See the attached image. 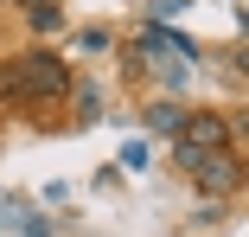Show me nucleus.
I'll list each match as a JSON object with an SVG mask.
<instances>
[{
    "mask_svg": "<svg viewBox=\"0 0 249 237\" xmlns=\"http://www.w3.org/2000/svg\"><path fill=\"white\" fill-rule=\"evenodd\" d=\"M115 45H122V32H109V26H89V32H77V52H83V58H109Z\"/></svg>",
    "mask_w": 249,
    "mask_h": 237,
    "instance_id": "nucleus-6",
    "label": "nucleus"
},
{
    "mask_svg": "<svg viewBox=\"0 0 249 237\" xmlns=\"http://www.w3.org/2000/svg\"><path fill=\"white\" fill-rule=\"evenodd\" d=\"M173 141H185V148H198V154H243V122L236 116H224L217 103H185V122H179V135Z\"/></svg>",
    "mask_w": 249,
    "mask_h": 237,
    "instance_id": "nucleus-2",
    "label": "nucleus"
},
{
    "mask_svg": "<svg viewBox=\"0 0 249 237\" xmlns=\"http://www.w3.org/2000/svg\"><path fill=\"white\" fill-rule=\"evenodd\" d=\"M71 83H77V71L52 45H32L13 64H0V97H13V103H64Z\"/></svg>",
    "mask_w": 249,
    "mask_h": 237,
    "instance_id": "nucleus-1",
    "label": "nucleus"
},
{
    "mask_svg": "<svg viewBox=\"0 0 249 237\" xmlns=\"http://www.w3.org/2000/svg\"><path fill=\"white\" fill-rule=\"evenodd\" d=\"M26 26H32V39L45 45V39H58L71 20H64V0H38V7H26Z\"/></svg>",
    "mask_w": 249,
    "mask_h": 237,
    "instance_id": "nucleus-5",
    "label": "nucleus"
},
{
    "mask_svg": "<svg viewBox=\"0 0 249 237\" xmlns=\"http://www.w3.org/2000/svg\"><path fill=\"white\" fill-rule=\"evenodd\" d=\"M179 122H185V103H179V97H154V103H141V128H147V135L173 141Z\"/></svg>",
    "mask_w": 249,
    "mask_h": 237,
    "instance_id": "nucleus-4",
    "label": "nucleus"
},
{
    "mask_svg": "<svg viewBox=\"0 0 249 237\" xmlns=\"http://www.w3.org/2000/svg\"><path fill=\"white\" fill-rule=\"evenodd\" d=\"M185 179H192V193H198V199L230 205V199L243 193V154H230V148H224V154H205V160H198Z\"/></svg>",
    "mask_w": 249,
    "mask_h": 237,
    "instance_id": "nucleus-3",
    "label": "nucleus"
},
{
    "mask_svg": "<svg viewBox=\"0 0 249 237\" xmlns=\"http://www.w3.org/2000/svg\"><path fill=\"white\" fill-rule=\"evenodd\" d=\"M13 7H38V0H13Z\"/></svg>",
    "mask_w": 249,
    "mask_h": 237,
    "instance_id": "nucleus-10",
    "label": "nucleus"
},
{
    "mask_svg": "<svg viewBox=\"0 0 249 237\" xmlns=\"http://www.w3.org/2000/svg\"><path fill=\"white\" fill-rule=\"evenodd\" d=\"M71 97H77V122H96V109H103L96 103V83H71Z\"/></svg>",
    "mask_w": 249,
    "mask_h": 237,
    "instance_id": "nucleus-7",
    "label": "nucleus"
},
{
    "mask_svg": "<svg viewBox=\"0 0 249 237\" xmlns=\"http://www.w3.org/2000/svg\"><path fill=\"white\" fill-rule=\"evenodd\" d=\"M122 167H128V173H141V167H147V141H134V148H122Z\"/></svg>",
    "mask_w": 249,
    "mask_h": 237,
    "instance_id": "nucleus-9",
    "label": "nucleus"
},
{
    "mask_svg": "<svg viewBox=\"0 0 249 237\" xmlns=\"http://www.w3.org/2000/svg\"><path fill=\"white\" fill-rule=\"evenodd\" d=\"M198 160H205V154H198V148H185V141H173V167H179V173H192Z\"/></svg>",
    "mask_w": 249,
    "mask_h": 237,
    "instance_id": "nucleus-8",
    "label": "nucleus"
}]
</instances>
